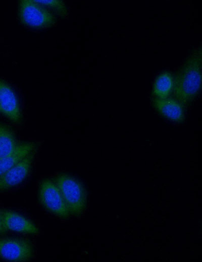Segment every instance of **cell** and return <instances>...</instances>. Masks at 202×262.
<instances>
[{
  "label": "cell",
  "mask_w": 202,
  "mask_h": 262,
  "mask_svg": "<svg viewBox=\"0 0 202 262\" xmlns=\"http://www.w3.org/2000/svg\"><path fill=\"white\" fill-rule=\"evenodd\" d=\"M0 113L14 123L20 124L23 116L17 96L11 86L0 78Z\"/></svg>",
  "instance_id": "cell-7"
},
{
  "label": "cell",
  "mask_w": 202,
  "mask_h": 262,
  "mask_svg": "<svg viewBox=\"0 0 202 262\" xmlns=\"http://www.w3.org/2000/svg\"><path fill=\"white\" fill-rule=\"evenodd\" d=\"M4 226L7 231L35 234L39 229L30 220L11 210H1Z\"/></svg>",
  "instance_id": "cell-8"
},
{
  "label": "cell",
  "mask_w": 202,
  "mask_h": 262,
  "mask_svg": "<svg viewBox=\"0 0 202 262\" xmlns=\"http://www.w3.org/2000/svg\"><path fill=\"white\" fill-rule=\"evenodd\" d=\"M38 198L39 203L48 212L61 219L69 218L70 214L61 192L53 180L46 178L41 181Z\"/></svg>",
  "instance_id": "cell-4"
},
{
  "label": "cell",
  "mask_w": 202,
  "mask_h": 262,
  "mask_svg": "<svg viewBox=\"0 0 202 262\" xmlns=\"http://www.w3.org/2000/svg\"><path fill=\"white\" fill-rule=\"evenodd\" d=\"M8 231L5 228L2 219L1 210H0V234L4 233Z\"/></svg>",
  "instance_id": "cell-14"
},
{
  "label": "cell",
  "mask_w": 202,
  "mask_h": 262,
  "mask_svg": "<svg viewBox=\"0 0 202 262\" xmlns=\"http://www.w3.org/2000/svg\"><path fill=\"white\" fill-rule=\"evenodd\" d=\"M18 16L22 25L35 29L50 28L57 21L56 15L35 0L20 1Z\"/></svg>",
  "instance_id": "cell-3"
},
{
  "label": "cell",
  "mask_w": 202,
  "mask_h": 262,
  "mask_svg": "<svg viewBox=\"0 0 202 262\" xmlns=\"http://www.w3.org/2000/svg\"><path fill=\"white\" fill-rule=\"evenodd\" d=\"M36 148H37V144L34 142L19 143L12 154L0 158V176L16 165Z\"/></svg>",
  "instance_id": "cell-10"
},
{
  "label": "cell",
  "mask_w": 202,
  "mask_h": 262,
  "mask_svg": "<svg viewBox=\"0 0 202 262\" xmlns=\"http://www.w3.org/2000/svg\"><path fill=\"white\" fill-rule=\"evenodd\" d=\"M152 104L158 112L167 119L178 123L184 121L185 114L183 106L175 98H154Z\"/></svg>",
  "instance_id": "cell-9"
},
{
  "label": "cell",
  "mask_w": 202,
  "mask_h": 262,
  "mask_svg": "<svg viewBox=\"0 0 202 262\" xmlns=\"http://www.w3.org/2000/svg\"><path fill=\"white\" fill-rule=\"evenodd\" d=\"M53 181L59 188L70 215H81L87 204V191L83 184L75 177L65 173L57 175Z\"/></svg>",
  "instance_id": "cell-2"
},
{
  "label": "cell",
  "mask_w": 202,
  "mask_h": 262,
  "mask_svg": "<svg viewBox=\"0 0 202 262\" xmlns=\"http://www.w3.org/2000/svg\"><path fill=\"white\" fill-rule=\"evenodd\" d=\"M37 3L43 6L55 15L65 17L68 15V9L61 0H35Z\"/></svg>",
  "instance_id": "cell-13"
},
{
  "label": "cell",
  "mask_w": 202,
  "mask_h": 262,
  "mask_svg": "<svg viewBox=\"0 0 202 262\" xmlns=\"http://www.w3.org/2000/svg\"><path fill=\"white\" fill-rule=\"evenodd\" d=\"M36 151L37 148L0 176V192L18 185L27 178L31 171Z\"/></svg>",
  "instance_id": "cell-6"
},
{
  "label": "cell",
  "mask_w": 202,
  "mask_h": 262,
  "mask_svg": "<svg viewBox=\"0 0 202 262\" xmlns=\"http://www.w3.org/2000/svg\"><path fill=\"white\" fill-rule=\"evenodd\" d=\"M202 83L201 47L194 50L174 77V98L182 106L191 103L198 95Z\"/></svg>",
  "instance_id": "cell-1"
},
{
  "label": "cell",
  "mask_w": 202,
  "mask_h": 262,
  "mask_svg": "<svg viewBox=\"0 0 202 262\" xmlns=\"http://www.w3.org/2000/svg\"><path fill=\"white\" fill-rule=\"evenodd\" d=\"M19 143L14 130L10 126L0 123V158L12 154Z\"/></svg>",
  "instance_id": "cell-12"
},
{
  "label": "cell",
  "mask_w": 202,
  "mask_h": 262,
  "mask_svg": "<svg viewBox=\"0 0 202 262\" xmlns=\"http://www.w3.org/2000/svg\"><path fill=\"white\" fill-rule=\"evenodd\" d=\"M34 254V247L27 239L0 238V258L2 259L13 262H26L30 260Z\"/></svg>",
  "instance_id": "cell-5"
},
{
  "label": "cell",
  "mask_w": 202,
  "mask_h": 262,
  "mask_svg": "<svg viewBox=\"0 0 202 262\" xmlns=\"http://www.w3.org/2000/svg\"><path fill=\"white\" fill-rule=\"evenodd\" d=\"M174 76L169 72H164L157 77L153 86L152 94L154 98L166 99L173 91Z\"/></svg>",
  "instance_id": "cell-11"
}]
</instances>
